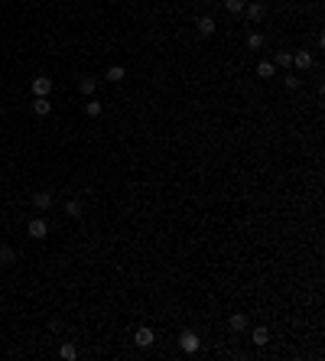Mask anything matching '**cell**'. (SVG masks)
Masks as SVG:
<instances>
[{
	"mask_svg": "<svg viewBox=\"0 0 325 361\" xmlns=\"http://www.w3.org/2000/svg\"><path fill=\"white\" fill-rule=\"evenodd\" d=\"M199 345H202V342H199V332H195V329H182V332H179V348H182L186 355H195V352H199Z\"/></svg>",
	"mask_w": 325,
	"mask_h": 361,
	"instance_id": "6da1fadb",
	"label": "cell"
},
{
	"mask_svg": "<svg viewBox=\"0 0 325 361\" xmlns=\"http://www.w3.org/2000/svg\"><path fill=\"white\" fill-rule=\"evenodd\" d=\"M33 205H36V208H52V192H36V196H33Z\"/></svg>",
	"mask_w": 325,
	"mask_h": 361,
	"instance_id": "4fadbf2b",
	"label": "cell"
},
{
	"mask_svg": "<svg viewBox=\"0 0 325 361\" xmlns=\"http://www.w3.org/2000/svg\"><path fill=\"white\" fill-rule=\"evenodd\" d=\"M221 3H225L228 13H244V3H247V0H221Z\"/></svg>",
	"mask_w": 325,
	"mask_h": 361,
	"instance_id": "d6986e66",
	"label": "cell"
},
{
	"mask_svg": "<svg viewBox=\"0 0 325 361\" xmlns=\"http://www.w3.org/2000/svg\"><path fill=\"white\" fill-rule=\"evenodd\" d=\"M286 88H289V91H296V88H299V79H296V75H286Z\"/></svg>",
	"mask_w": 325,
	"mask_h": 361,
	"instance_id": "7402d4cb",
	"label": "cell"
},
{
	"mask_svg": "<svg viewBox=\"0 0 325 361\" xmlns=\"http://www.w3.org/2000/svg\"><path fill=\"white\" fill-rule=\"evenodd\" d=\"M247 325H250V319L244 313H231L228 316V329L231 332H247Z\"/></svg>",
	"mask_w": 325,
	"mask_h": 361,
	"instance_id": "8992f818",
	"label": "cell"
},
{
	"mask_svg": "<svg viewBox=\"0 0 325 361\" xmlns=\"http://www.w3.org/2000/svg\"><path fill=\"white\" fill-rule=\"evenodd\" d=\"M244 13H247L250 23H260L263 16H267V7H263L260 0H254V3H244Z\"/></svg>",
	"mask_w": 325,
	"mask_h": 361,
	"instance_id": "277c9868",
	"label": "cell"
},
{
	"mask_svg": "<svg viewBox=\"0 0 325 361\" xmlns=\"http://www.w3.org/2000/svg\"><path fill=\"white\" fill-rule=\"evenodd\" d=\"M293 65L296 69H312V52H306V49H299V52H293Z\"/></svg>",
	"mask_w": 325,
	"mask_h": 361,
	"instance_id": "52a82bcc",
	"label": "cell"
},
{
	"mask_svg": "<svg viewBox=\"0 0 325 361\" xmlns=\"http://www.w3.org/2000/svg\"><path fill=\"white\" fill-rule=\"evenodd\" d=\"M59 358H65V361H75V358H78V348L72 345V342H65V345L59 348Z\"/></svg>",
	"mask_w": 325,
	"mask_h": 361,
	"instance_id": "e0dca14e",
	"label": "cell"
},
{
	"mask_svg": "<svg viewBox=\"0 0 325 361\" xmlns=\"http://www.w3.org/2000/svg\"><path fill=\"white\" fill-rule=\"evenodd\" d=\"M62 208H65V215H69V218H81V212H85V208H81V202H78V199H69V202H65Z\"/></svg>",
	"mask_w": 325,
	"mask_h": 361,
	"instance_id": "8fae6325",
	"label": "cell"
},
{
	"mask_svg": "<svg viewBox=\"0 0 325 361\" xmlns=\"http://www.w3.org/2000/svg\"><path fill=\"white\" fill-rule=\"evenodd\" d=\"M78 88H81V94H94L98 91V79H94V75H81Z\"/></svg>",
	"mask_w": 325,
	"mask_h": 361,
	"instance_id": "30bf717a",
	"label": "cell"
},
{
	"mask_svg": "<svg viewBox=\"0 0 325 361\" xmlns=\"http://www.w3.org/2000/svg\"><path fill=\"white\" fill-rule=\"evenodd\" d=\"M26 235H30L33 241H42V238L49 235V221L46 218H33L30 225H26Z\"/></svg>",
	"mask_w": 325,
	"mask_h": 361,
	"instance_id": "7a4b0ae2",
	"label": "cell"
},
{
	"mask_svg": "<svg viewBox=\"0 0 325 361\" xmlns=\"http://www.w3.org/2000/svg\"><path fill=\"white\" fill-rule=\"evenodd\" d=\"M195 26H199V33H202V36H211V33L218 30L215 16H199V23H195Z\"/></svg>",
	"mask_w": 325,
	"mask_h": 361,
	"instance_id": "ba28073f",
	"label": "cell"
},
{
	"mask_svg": "<svg viewBox=\"0 0 325 361\" xmlns=\"http://www.w3.org/2000/svg\"><path fill=\"white\" fill-rule=\"evenodd\" d=\"M244 42H247V49H250V52H260V49L267 46L263 33H247V40H244Z\"/></svg>",
	"mask_w": 325,
	"mask_h": 361,
	"instance_id": "9c48e42d",
	"label": "cell"
},
{
	"mask_svg": "<svg viewBox=\"0 0 325 361\" xmlns=\"http://www.w3.org/2000/svg\"><path fill=\"white\" fill-rule=\"evenodd\" d=\"M267 342H270V332L263 329V325H257V329H254V345H257V348H263Z\"/></svg>",
	"mask_w": 325,
	"mask_h": 361,
	"instance_id": "9a60e30c",
	"label": "cell"
},
{
	"mask_svg": "<svg viewBox=\"0 0 325 361\" xmlns=\"http://www.w3.org/2000/svg\"><path fill=\"white\" fill-rule=\"evenodd\" d=\"M101 111H104V104H101L98 98H91V101L85 104V114H88V118H101Z\"/></svg>",
	"mask_w": 325,
	"mask_h": 361,
	"instance_id": "2e32d148",
	"label": "cell"
},
{
	"mask_svg": "<svg viewBox=\"0 0 325 361\" xmlns=\"http://www.w3.org/2000/svg\"><path fill=\"white\" fill-rule=\"evenodd\" d=\"M257 75H260V79H273V75H277V65L273 62H260L257 65Z\"/></svg>",
	"mask_w": 325,
	"mask_h": 361,
	"instance_id": "ac0fdd59",
	"label": "cell"
},
{
	"mask_svg": "<svg viewBox=\"0 0 325 361\" xmlns=\"http://www.w3.org/2000/svg\"><path fill=\"white\" fill-rule=\"evenodd\" d=\"M49 91H52V79H46V75L33 79V94L36 98H49Z\"/></svg>",
	"mask_w": 325,
	"mask_h": 361,
	"instance_id": "5b68a950",
	"label": "cell"
},
{
	"mask_svg": "<svg viewBox=\"0 0 325 361\" xmlns=\"http://www.w3.org/2000/svg\"><path fill=\"white\" fill-rule=\"evenodd\" d=\"M273 65L277 69H293V52H277L273 55Z\"/></svg>",
	"mask_w": 325,
	"mask_h": 361,
	"instance_id": "7c38bea8",
	"label": "cell"
},
{
	"mask_svg": "<svg viewBox=\"0 0 325 361\" xmlns=\"http://www.w3.org/2000/svg\"><path fill=\"white\" fill-rule=\"evenodd\" d=\"M133 342H137V348H150L156 342V335H153V329H150V325H140V329L133 332Z\"/></svg>",
	"mask_w": 325,
	"mask_h": 361,
	"instance_id": "3957f363",
	"label": "cell"
},
{
	"mask_svg": "<svg viewBox=\"0 0 325 361\" xmlns=\"http://www.w3.org/2000/svg\"><path fill=\"white\" fill-rule=\"evenodd\" d=\"M13 260H16V251L7 247V244H0V264H13Z\"/></svg>",
	"mask_w": 325,
	"mask_h": 361,
	"instance_id": "ffe728a7",
	"label": "cell"
},
{
	"mask_svg": "<svg viewBox=\"0 0 325 361\" xmlns=\"http://www.w3.org/2000/svg\"><path fill=\"white\" fill-rule=\"evenodd\" d=\"M33 111H36L39 118H46L49 111H52V104H49V98H36V101H33Z\"/></svg>",
	"mask_w": 325,
	"mask_h": 361,
	"instance_id": "5bb4252c",
	"label": "cell"
},
{
	"mask_svg": "<svg viewBox=\"0 0 325 361\" xmlns=\"http://www.w3.org/2000/svg\"><path fill=\"white\" fill-rule=\"evenodd\" d=\"M104 79H108V81H124V65H111Z\"/></svg>",
	"mask_w": 325,
	"mask_h": 361,
	"instance_id": "44dd1931",
	"label": "cell"
},
{
	"mask_svg": "<svg viewBox=\"0 0 325 361\" xmlns=\"http://www.w3.org/2000/svg\"><path fill=\"white\" fill-rule=\"evenodd\" d=\"M208 3H221V0H208Z\"/></svg>",
	"mask_w": 325,
	"mask_h": 361,
	"instance_id": "603a6c76",
	"label": "cell"
}]
</instances>
